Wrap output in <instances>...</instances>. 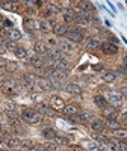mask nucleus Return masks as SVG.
<instances>
[{"mask_svg": "<svg viewBox=\"0 0 127 151\" xmlns=\"http://www.w3.org/2000/svg\"><path fill=\"white\" fill-rule=\"evenodd\" d=\"M65 38H67V41H70V42H76V44L83 42V40H85V36H83L82 33L76 32V30H73V29L68 30V33L65 35Z\"/></svg>", "mask_w": 127, "mask_h": 151, "instance_id": "obj_15", "label": "nucleus"}, {"mask_svg": "<svg viewBox=\"0 0 127 151\" xmlns=\"http://www.w3.org/2000/svg\"><path fill=\"white\" fill-rule=\"evenodd\" d=\"M14 55H15V58L20 59V60H26L27 56H29V52H27L24 47H17L15 52H14Z\"/></svg>", "mask_w": 127, "mask_h": 151, "instance_id": "obj_30", "label": "nucleus"}, {"mask_svg": "<svg viewBox=\"0 0 127 151\" xmlns=\"http://www.w3.org/2000/svg\"><path fill=\"white\" fill-rule=\"evenodd\" d=\"M41 134H43L44 139H47L48 142H53L55 136H56V132H55L52 127H44V129L41 130Z\"/></svg>", "mask_w": 127, "mask_h": 151, "instance_id": "obj_25", "label": "nucleus"}, {"mask_svg": "<svg viewBox=\"0 0 127 151\" xmlns=\"http://www.w3.org/2000/svg\"><path fill=\"white\" fill-rule=\"evenodd\" d=\"M112 137H115V139H123V141H126L127 139V129H124V127H121V129H117V130H113L112 132Z\"/></svg>", "mask_w": 127, "mask_h": 151, "instance_id": "obj_29", "label": "nucleus"}, {"mask_svg": "<svg viewBox=\"0 0 127 151\" xmlns=\"http://www.w3.org/2000/svg\"><path fill=\"white\" fill-rule=\"evenodd\" d=\"M80 118H82V122L89 124L92 119H95V113L89 109H83V110H80Z\"/></svg>", "mask_w": 127, "mask_h": 151, "instance_id": "obj_21", "label": "nucleus"}, {"mask_svg": "<svg viewBox=\"0 0 127 151\" xmlns=\"http://www.w3.org/2000/svg\"><path fill=\"white\" fill-rule=\"evenodd\" d=\"M2 127H3V125H2V122H0V133H3V129Z\"/></svg>", "mask_w": 127, "mask_h": 151, "instance_id": "obj_54", "label": "nucleus"}, {"mask_svg": "<svg viewBox=\"0 0 127 151\" xmlns=\"http://www.w3.org/2000/svg\"><path fill=\"white\" fill-rule=\"evenodd\" d=\"M91 68H92L94 71H103V70H105V65H103V64H95V65H92Z\"/></svg>", "mask_w": 127, "mask_h": 151, "instance_id": "obj_44", "label": "nucleus"}, {"mask_svg": "<svg viewBox=\"0 0 127 151\" xmlns=\"http://www.w3.org/2000/svg\"><path fill=\"white\" fill-rule=\"evenodd\" d=\"M120 122H121V125H126L127 127V110L120 113Z\"/></svg>", "mask_w": 127, "mask_h": 151, "instance_id": "obj_41", "label": "nucleus"}, {"mask_svg": "<svg viewBox=\"0 0 127 151\" xmlns=\"http://www.w3.org/2000/svg\"><path fill=\"white\" fill-rule=\"evenodd\" d=\"M48 106L55 112H62L64 107H65V101H64V98L59 97V95H52L48 100Z\"/></svg>", "mask_w": 127, "mask_h": 151, "instance_id": "obj_5", "label": "nucleus"}, {"mask_svg": "<svg viewBox=\"0 0 127 151\" xmlns=\"http://www.w3.org/2000/svg\"><path fill=\"white\" fill-rule=\"evenodd\" d=\"M101 116H103L105 119H118V116H120V109L108 104L105 109H101Z\"/></svg>", "mask_w": 127, "mask_h": 151, "instance_id": "obj_6", "label": "nucleus"}, {"mask_svg": "<svg viewBox=\"0 0 127 151\" xmlns=\"http://www.w3.org/2000/svg\"><path fill=\"white\" fill-rule=\"evenodd\" d=\"M5 142L8 144L9 148H21V137H17V136H9L5 139Z\"/></svg>", "mask_w": 127, "mask_h": 151, "instance_id": "obj_24", "label": "nucleus"}, {"mask_svg": "<svg viewBox=\"0 0 127 151\" xmlns=\"http://www.w3.org/2000/svg\"><path fill=\"white\" fill-rule=\"evenodd\" d=\"M76 6L79 11H94V5L91 2H76Z\"/></svg>", "mask_w": 127, "mask_h": 151, "instance_id": "obj_35", "label": "nucleus"}, {"mask_svg": "<svg viewBox=\"0 0 127 151\" xmlns=\"http://www.w3.org/2000/svg\"><path fill=\"white\" fill-rule=\"evenodd\" d=\"M53 68L58 70V71H64V73H67L70 70V64L67 62V59H61V60H55V64H53Z\"/></svg>", "mask_w": 127, "mask_h": 151, "instance_id": "obj_23", "label": "nucleus"}, {"mask_svg": "<svg viewBox=\"0 0 127 151\" xmlns=\"http://www.w3.org/2000/svg\"><path fill=\"white\" fill-rule=\"evenodd\" d=\"M6 71L3 70V68H0V82H3V80H6Z\"/></svg>", "mask_w": 127, "mask_h": 151, "instance_id": "obj_45", "label": "nucleus"}, {"mask_svg": "<svg viewBox=\"0 0 127 151\" xmlns=\"http://www.w3.org/2000/svg\"><path fill=\"white\" fill-rule=\"evenodd\" d=\"M6 64H8V59H5L3 56H0V68H5Z\"/></svg>", "mask_w": 127, "mask_h": 151, "instance_id": "obj_46", "label": "nucleus"}, {"mask_svg": "<svg viewBox=\"0 0 127 151\" xmlns=\"http://www.w3.org/2000/svg\"><path fill=\"white\" fill-rule=\"evenodd\" d=\"M86 150L88 151H101V147L97 142H88L86 144Z\"/></svg>", "mask_w": 127, "mask_h": 151, "instance_id": "obj_38", "label": "nucleus"}, {"mask_svg": "<svg viewBox=\"0 0 127 151\" xmlns=\"http://www.w3.org/2000/svg\"><path fill=\"white\" fill-rule=\"evenodd\" d=\"M64 91L71 97H77V95L82 94V88L77 83H67L65 86H64Z\"/></svg>", "mask_w": 127, "mask_h": 151, "instance_id": "obj_12", "label": "nucleus"}, {"mask_svg": "<svg viewBox=\"0 0 127 151\" xmlns=\"http://www.w3.org/2000/svg\"><path fill=\"white\" fill-rule=\"evenodd\" d=\"M40 151H59V145L55 142H44L41 145H36Z\"/></svg>", "mask_w": 127, "mask_h": 151, "instance_id": "obj_27", "label": "nucleus"}, {"mask_svg": "<svg viewBox=\"0 0 127 151\" xmlns=\"http://www.w3.org/2000/svg\"><path fill=\"white\" fill-rule=\"evenodd\" d=\"M121 40H123V42H124V44H127V40H126L124 36H121Z\"/></svg>", "mask_w": 127, "mask_h": 151, "instance_id": "obj_52", "label": "nucleus"}, {"mask_svg": "<svg viewBox=\"0 0 127 151\" xmlns=\"http://www.w3.org/2000/svg\"><path fill=\"white\" fill-rule=\"evenodd\" d=\"M53 142L58 144L59 147H61V145H70V139H68V137H67V136H64V134H59V133H56Z\"/></svg>", "mask_w": 127, "mask_h": 151, "instance_id": "obj_34", "label": "nucleus"}, {"mask_svg": "<svg viewBox=\"0 0 127 151\" xmlns=\"http://www.w3.org/2000/svg\"><path fill=\"white\" fill-rule=\"evenodd\" d=\"M29 97L32 100V103H35V104L44 103V92H30Z\"/></svg>", "mask_w": 127, "mask_h": 151, "instance_id": "obj_32", "label": "nucleus"}, {"mask_svg": "<svg viewBox=\"0 0 127 151\" xmlns=\"http://www.w3.org/2000/svg\"><path fill=\"white\" fill-rule=\"evenodd\" d=\"M123 65H124V67H127V55H126V56H124V59H123Z\"/></svg>", "mask_w": 127, "mask_h": 151, "instance_id": "obj_50", "label": "nucleus"}, {"mask_svg": "<svg viewBox=\"0 0 127 151\" xmlns=\"http://www.w3.org/2000/svg\"><path fill=\"white\" fill-rule=\"evenodd\" d=\"M108 41H109L110 44H113V45H117V47H118V44H120V40H118L117 36H113V35L109 36V40H108Z\"/></svg>", "mask_w": 127, "mask_h": 151, "instance_id": "obj_42", "label": "nucleus"}, {"mask_svg": "<svg viewBox=\"0 0 127 151\" xmlns=\"http://www.w3.org/2000/svg\"><path fill=\"white\" fill-rule=\"evenodd\" d=\"M12 151H18V150H12Z\"/></svg>", "mask_w": 127, "mask_h": 151, "instance_id": "obj_56", "label": "nucleus"}, {"mask_svg": "<svg viewBox=\"0 0 127 151\" xmlns=\"http://www.w3.org/2000/svg\"><path fill=\"white\" fill-rule=\"evenodd\" d=\"M88 127H89V130L95 134H100V133H103L106 129H105V122L101 121V119H92L89 124H88Z\"/></svg>", "mask_w": 127, "mask_h": 151, "instance_id": "obj_10", "label": "nucleus"}, {"mask_svg": "<svg viewBox=\"0 0 127 151\" xmlns=\"http://www.w3.org/2000/svg\"><path fill=\"white\" fill-rule=\"evenodd\" d=\"M117 74L113 73V71H106L103 73V76H101V80H103L105 83H113V82H117Z\"/></svg>", "mask_w": 127, "mask_h": 151, "instance_id": "obj_28", "label": "nucleus"}, {"mask_svg": "<svg viewBox=\"0 0 127 151\" xmlns=\"http://www.w3.org/2000/svg\"><path fill=\"white\" fill-rule=\"evenodd\" d=\"M21 38H23V33H21V30H20V29L14 27V29L8 30V40H9V41L17 42V41H20V40H21Z\"/></svg>", "mask_w": 127, "mask_h": 151, "instance_id": "obj_19", "label": "nucleus"}, {"mask_svg": "<svg viewBox=\"0 0 127 151\" xmlns=\"http://www.w3.org/2000/svg\"><path fill=\"white\" fill-rule=\"evenodd\" d=\"M70 27H68V24L65 23H55V27H53V35L55 36H65L68 33Z\"/></svg>", "mask_w": 127, "mask_h": 151, "instance_id": "obj_14", "label": "nucleus"}, {"mask_svg": "<svg viewBox=\"0 0 127 151\" xmlns=\"http://www.w3.org/2000/svg\"><path fill=\"white\" fill-rule=\"evenodd\" d=\"M3 20H5V18H3V17H2V15H0V23H2V21H3Z\"/></svg>", "mask_w": 127, "mask_h": 151, "instance_id": "obj_55", "label": "nucleus"}, {"mask_svg": "<svg viewBox=\"0 0 127 151\" xmlns=\"http://www.w3.org/2000/svg\"><path fill=\"white\" fill-rule=\"evenodd\" d=\"M41 27V21L40 20H36L33 17H26L23 20V29L26 30V32H36V30H40Z\"/></svg>", "mask_w": 127, "mask_h": 151, "instance_id": "obj_3", "label": "nucleus"}, {"mask_svg": "<svg viewBox=\"0 0 127 151\" xmlns=\"http://www.w3.org/2000/svg\"><path fill=\"white\" fill-rule=\"evenodd\" d=\"M100 45H101V41L98 40V38H95V36L88 38V41L85 42V48L89 50V52H94V50L100 48Z\"/></svg>", "mask_w": 127, "mask_h": 151, "instance_id": "obj_17", "label": "nucleus"}, {"mask_svg": "<svg viewBox=\"0 0 127 151\" xmlns=\"http://www.w3.org/2000/svg\"><path fill=\"white\" fill-rule=\"evenodd\" d=\"M0 151H9V147L5 142V139H0Z\"/></svg>", "mask_w": 127, "mask_h": 151, "instance_id": "obj_43", "label": "nucleus"}, {"mask_svg": "<svg viewBox=\"0 0 127 151\" xmlns=\"http://www.w3.org/2000/svg\"><path fill=\"white\" fill-rule=\"evenodd\" d=\"M62 112H64V115L68 118V116L79 115V113H80V107L76 104V103H68V104H65V107H64Z\"/></svg>", "mask_w": 127, "mask_h": 151, "instance_id": "obj_13", "label": "nucleus"}, {"mask_svg": "<svg viewBox=\"0 0 127 151\" xmlns=\"http://www.w3.org/2000/svg\"><path fill=\"white\" fill-rule=\"evenodd\" d=\"M108 5L110 6V9H112V12H113V14H115V12H117V9H115V6H113V5H112L110 2H108Z\"/></svg>", "mask_w": 127, "mask_h": 151, "instance_id": "obj_49", "label": "nucleus"}, {"mask_svg": "<svg viewBox=\"0 0 127 151\" xmlns=\"http://www.w3.org/2000/svg\"><path fill=\"white\" fill-rule=\"evenodd\" d=\"M58 47H59V50H62L64 53H71L73 50H74V45H73V42H70V41H62V42H59L58 44Z\"/></svg>", "mask_w": 127, "mask_h": 151, "instance_id": "obj_31", "label": "nucleus"}, {"mask_svg": "<svg viewBox=\"0 0 127 151\" xmlns=\"http://www.w3.org/2000/svg\"><path fill=\"white\" fill-rule=\"evenodd\" d=\"M3 110L5 112H18V106H17V103L12 101V100H6L3 103Z\"/></svg>", "mask_w": 127, "mask_h": 151, "instance_id": "obj_33", "label": "nucleus"}, {"mask_svg": "<svg viewBox=\"0 0 127 151\" xmlns=\"http://www.w3.org/2000/svg\"><path fill=\"white\" fill-rule=\"evenodd\" d=\"M3 70L6 73H17L18 71V64H17V62H14V60H8V64L5 65Z\"/></svg>", "mask_w": 127, "mask_h": 151, "instance_id": "obj_36", "label": "nucleus"}, {"mask_svg": "<svg viewBox=\"0 0 127 151\" xmlns=\"http://www.w3.org/2000/svg\"><path fill=\"white\" fill-rule=\"evenodd\" d=\"M53 27H55V23H53L52 20H41L40 32H43V33H50V32H53Z\"/></svg>", "mask_w": 127, "mask_h": 151, "instance_id": "obj_22", "label": "nucleus"}, {"mask_svg": "<svg viewBox=\"0 0 127 151\" xmlns=\"http://www.w3.org/2000/svg\"><path fill=\"white\" fill-rule=\"evenodd\" d=\"M36 79L38 77L33 73H24L20 77V85H23L24 88H27V89H32V88L36 85Z\"/></svg>", "mask_w": 127, "mask_h": 151, "instance_id": "obj_4", "label": "nucleus"}, {"mask_svg": "<svg viewBox=\"0 0 127 151\" xmlns=\"http://www.w3.org/2000/svg\"><path fill=\"white\" fill-rule=\"evenodd\" d=\"M33 53L40 55V56H45L48 53V47H47L45 41H36L33 45Z\"/></svg>", "mask_w": 127, "mask_h": 151, "instance_id": "obj_16", "label": "nucleus"}, {"mask_svg": "<svg viewBox=\"0 0 127 151\" xmlns=\"http://www.w3.org/2000/svg\"><path fill=\"white\" fill-rule=\"evenodd\" d=\"M120 151H127V142L126 141L120 142Z\"/></svg>", "mask_w": 127, "mask_h": 151, "instance_id": "obj_47", "label": "nucleus"}, {"mask_svg": "<svg viewBox=\"0 0 127 151\" xmlns=\"http://www.w3.org/2000/svg\"><path fill=\"white\" fill-rule=\"evenodd\" d=\"M120 92H121V95H123V98H127V86H124V88H121V89H120Z\"/></svg>", "mask_w": 127, "mask_h": 151, "instance_id": "obj_48", "label": "nucleus"}, {"mask_svg": "<svg viewBox=\"0 0 127 151\" xmlns=\"http://www.w3.org/2000/svg\"><path fill=\"white\" fill-rule=\"evenodd\" d=\"M62 18H64V23H65V24L74 23L76 21V11L71 6L62 8Z\"/></svg>", "mask_w": 127, "mask_h": 151, "instance_id": "obj_9", "label": "nucleus"}, {"mask_svg": "<svg viewBox=\"0 0 127 151\" xmlns=\"http://www.w3.org/2000/svg\"><path fill=\"white\" fill-rule=\"evenodd\" d=\"M27 151H40V148H38V147H36V145H35V147H33V148H30V150H27Z\"/></svg>", "mask_w": 127, "mask_h": 151, "instance_id": "obj_51", "label": "nucleus"}, {"mask_svg": "<svg viewBox=\"0 0 127 151\" xmlns=\"http://www.w3.org/2000/svg\"><path fill=\"white\" fill-rule=\"evenodd\" d=\"M5 116H6L8 121L18 119V118H20V112H5Z\"/></svg>", "mask_w": 127, "mask_h": 151, "instance_id": "obj_39", "label": "nucleus"}, {"mask_svg": "<svg viewBox=\"0 0 127 151\" xmlns=\"http://www.w3.org/2000/svg\"><path fill=\"white\" fill-rule=\"evenodd\" d=\"M2 27H5V29L9 27V30H11V29H14V23H12L11 20H6V18H5V20L2 21Z\"/></svg>", "mask_w": 127, "mask_h": 151, "instance_id": "obj_40", "label": "nucleus"}, {"mask_svg": "<svg viewBox=\"0 0 127 151\" xmlns=\"http://www.w3.org/2000/svg\"><path fill=\"white\" fill-rule=\"evenodd\" d=\"M126 5H127V2H126Z\"/></svg>", "mask_w": 127, "mask_h": 151, "instance_id": "obj_57", "label": "nucleus"}, {"mask_svg": "<svg viewBox=\"0 0 127 151\" xmlns=\"http://www.w3.org/2000/svg\"><path fill=\"white\" fill-rule=\"evenodd\" d=\"M106 100H108V104L109 106H113V107H117L120 109L123 106V95L120 92V89H108L106 91Z\"/></svg>", "mask_w": 127, "mask_h": 151, "instance_id": "obj_2", "label": "nucleus"}, {"mask_svg": "<svg viewBox=\"0 0 127 151\" xmlns=\"http://www.w3.org/2000/svg\"><path fill=\"white\" fill-rule=\"evenodd\" d=\"M100 48H101V52H103L105 55H108V56H115V55L118 53V47L113 45V44H110L109 41L101 42Z\"/></svg>", "mask_w": 127, "mask_h": 151, "instance_id": "obj_11", "label": "nucleus"}, {"mask_svg": "<svg viewBox=\"0 0 127 151\" xmlns=\"http://www.w3.org/2000/svg\"><path fill=\"white\" fill-rule=\"evenodd\" d=\"M105 129L113 132L117 129H121V122L118 119H105Z\"/></svg>", "mask_w": 127, "mask_h": 151, "instance_id": "obj_26", "label": "nucleus"}, {"mask_svg": "<svg viewBox=\"0 0 127 151\" xmlns=\"http://www.w3.org/2000/svg\"><path fill=\"white\" fill-rule=\"evenodd\" d=\"M20 119L29 125H35V124H41L43 115L35 107H23L20 110Z\"/></svg>", "mask_w": 127, "mask_h": 151, "instance_id": "obj_1", "label": "nucleus"}, {"mask_svg": "<svg viewBox=\"0 0 127 151\" xmlns=\"http://www.w3.org/2000/svg\"><path fill=\"white\" fill-rule=\"evenodd\" d=\"M20 2H11V0H0V6H2L3 9H6V11H14V12H17V11H20Z\"/></svg>", "mask_w": 127, "mask_h": 151, "instance_id": "obj_18", "label": "nucleus"}, {"mask_svg": "<svg viewBox=\"0 0 127 151\" xmlns=\"http://www.w3.org/2000/svg\"><path fill=\"white\" fill-rule=\"evenodd\" d=\"M33 147H35V144H33L32 139H21V148L23 150H30Z\"/></svg>", "mask_w": 127, "mask_h": 151, "instance_id": "obj_37", "label": "nucleus"}, {"mask_svg": "<svg viewBox=\"0 0 127 151\" xmlns=\"http://www.w3.org/2000/svg\"><path fill=\"white\" fill-rule=\"evenodd\" d=\"M124 76L127 77V67H124Z\"/></svg>", "mask_w": 127, "mask_h": 151, "instance_id": "obj_53", "label": "nucleus"}, {"mask_svg": "<svg viewBox=\"0 0 127 151\" xmlns=\"http://www.w3.org/2000/svg\"><path fill=\"white\" fill-rule=\"evenodd\" d=\"M92 101H94V104H95L98 109H105V107L108 106V100H106V97H105L103 94H97V95H94Z\"/></svg>", "mask_w": 127, "mask_h": 151, "instance_id": "obj_20", "label": "nucleus"}, {"mask_svg": "<svg viewBox=\"0 0 127 151\" xmlns=\"http://www.w3.org/2000/svg\"><path fill=\"white\" fill-rule=\"evenodd\" d=\"M36 85L40 86V89L43 92L53 91V83H52V80H50L48 77H45V76H40V77L36 79Z\"/></svg>", "mask_w": 127, "mask_h": 151, "instance_id": "obj_7", "label": "nucleus"}, {"mask_svg": "<svg viewBox=\"0 0 127 151\" xmlns=\"http://www.w3.org/2000/svg\"><path fill=\"white\" fill-rule=\"evenodd\" d=\"M35 109L41 113L43 116H50V118H55L56 116V112L48 106V103H40V104H35Z\"/></svg>", "mask_w": 127, "mask_h": 151, "instance_id": "obj_8", "label": "nucleus"}]
</instances>
